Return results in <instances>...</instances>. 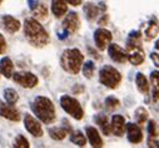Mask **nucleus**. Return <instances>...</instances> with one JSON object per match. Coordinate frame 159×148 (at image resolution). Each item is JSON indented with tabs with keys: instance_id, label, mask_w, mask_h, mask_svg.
<instances>
[{
	"instance_id": "nucleus-29",
	"label": "nucleus",
	"mask_w": 159,
	"mask_h": 148,
	"mask_svg": "<svg viewBox=\"0 0 159 148\" xmlns=\"http://www.w3.org/2000/svg\"><path fill=\"white\" fill-rule=\"evenodd\" d=\"M34 10V14L36 18L39 19H45L47 18V8L42 4H39V5H35V8L33 9Z\"/></svg>"
},
{
	"instance_id": "nucleus-24",
	"label": "nucleus",
	"mask_w": 159,
	"mask_h": 148,
	"mask_svg": "<svg viewBox=\"0 0 159 148\" xmlns=\"http://www.w3.org/2000/svg\"><path fill=\"white\" fill-rule=\"evenodd\" d=\"M135 82H137V87H138L139 92H142L143 94H147V93H148V90H149V84H148L147 78L143 76L142 73H138V74H137Z\"/></svg>"
},
{
	"instance_id": "nucleus-20",
	"label": "nucleus",
	"mask_w": 159,
	"mask_h": 148,
	"mask_svg": "<svg viewBox=\"0 0 159 148\" xmlns=\"http://www.w3.org/2000/svg\"><path fill=\"white\" fill-rule=\"evenodd\" d=\"M150 82H152V87H153V100L154 102H159V72H152L150 74Z\"/></svg>"
},
{
	"instance_id": "nucleus-28",
	"label": "nucleus",
	"mask_w": 159,
	"mask_h": 148,
	"mask_svg": "<svg viewBox=\"0 0 159 148\" xmlns=\"http://www.w3.org/2000/svg\"><path fill=\"white\" fill-rule=\"evenodd\" d=\"M94 69H95V65L93 62H87L84 65H83V74H84V77L90 79L93 77V74H94Z\"/></svg>"
},
{
	"instance_id": "nucleus-31",
	"label": "nucleus",
	"mask_w": 159,
	"mask_h": 148,
	"mask_svg": "<svg viewBox=\"0 0 159 148\" xmlns=\"http://www.w3.org/2000/svg\"><path fill=\"white\" fill-rule=\"evenodd\" d=\"M14 147H16V148H28L29 147V142H28V139L25 138V137H23V136H18L16 138H15V142H14Z\"/></svg>"
},
{
	"instance_id": "nucleus-2",
	"label": "nucleus",
	"mask_w": 159,
	"mask_h": 148,
	"mask_svg": "<svg viewBox=\"0 0 159 148\" xmlns=\"http://www.w3.org/2000/svg\"><path fill=\"white\" fill-rule=\"evenodd\" d=\"M34 114L45 124H52L55 121V108L52 100L47 97H36L31 103Z\"/></svg>"
},
{
	"instance_id": "nucleus-38",
	"label": "nucleus",
	"mask_w": 159,
	"mask_h": 148,
	"mask_svg": "<svg viewBox=\"0 0 159 148\" xmlns=\"http://www.w3.org/2000/svg\"><path fill=\"white\" fill-rule=\"evenodd\" d=\"M2 2H3V0H0V3H2Z\"/></svg>"
},
{
	"instance_id": "nucleus-13",
	"label": "nucleus",
	"mask_w": 159,
	"mask_h": 148,
	"mask_svg": "<svg viewBox=\"0 0 159 148\" xmlns=\"http://www.w3.org/2000/svg\"><path fill=\"white\" fill-rule=\"evenodd\" d=\"M110 127H111V132L115 136H123V133H124V131L127 128L125 119L122 116H118V114L116 116H113Z\"/></svg>"
},
{
	"instance_id": "nucleus-11",
	"label": "nucleus",
	"mask_w": 159,
	"mask_h": 148,
	"mask_svg": "<svg viewBox=\"0 0 159 148\" xmlns=\"http://www.w3.org/2000/svg\"><path fill=\"white\" fill-rule=\"evenodd\" d=\"M79 26H80V20H79L78 14L75 12L69 13L63 21V29L66 33H75L79 29Z\"/></svg>"
},
{
	"instance_id": "nucleus-36",
	"label": "nucleus",
	"mask_w": 159,
	"mask_h": 148,
	"mask_svg": "<svg viewBox=\"0 0 159 148\" xmlns=\"http://www.w3.org/2000/svg\"><path fill=\"white\" fill-rule=\"evenodd\" d=\"M148 146H149V147H159V142L149 139V141H148Z\"/></svg>"
},
{
	"instance_id": "nucleus-21",
	"label": "nucleus",
	"mask_w": 159,
	"mask_h": 148,
	"mask_svg": "<svg viewBox=\"0 0 159 148\" xmlns=\"http://www.w3.org/2000/svg\"><path fill=\"white\" fill-rule=\"evenodd\" d=\"M95 123L99 124L102 132H103L105 136H109V134H110V132H111V127H110V124L108 123V118H107V116H104V114H98V116L95 117Z\"/></svg>"
},
{
	"instance_id": "nucleus-7",
	"label": "nucleus",
	"mask_w": 159,
	"mask_h": 148,
	"mask_svg": "<svg viewBox=\"0 0 159 148\" xmlns=\"http://www.w3.org/2000/svg\"><path fill=\"white\" fill-rule=\"evenodd\" d=\"M13 81L23 88H34L38 84V77L29 72H19L13 74Z\"/></svg>"
},
{
	"instance_id": "nucleus-5",
	"label": "nucleus",
	"mask_w": 159,
	"mask_h": 148,
	"mask_svg": "<svg viewBox=\"0 0 159 148\" xmlns=\"http://www.w3.org/2000/svg\"><path fill=\"white\" fill-rule=\"evenodd\" d=\"M99 81L105 87L114 89L119 86V83H120L122 76L115 68H113L110 65H105L99 72Z\"/></svg>"
},
{
	"instance_id": "nucleus-18",
	"label": "nucleus",
	"mask_w": 159,
	"mask_h": 148,
	"mask_svg": "<svg viewBox=\"0 0 159 148\" xmlns=\"http://www.w3.org/2000/svg\"><path fill=\"white\" fill-rule=\"evenodd\" d=\"M13 69H14V64L10 60V58L7 57L0 60V73H2L5 78H10L13 76Z\"/></svg>"
},
{
	"instance_id": "nucleus-1",
	"label": "nucleus",
	"mask_w": 159,
	"mask_h": 148,
	"mask_svg": "<svg viewBox=\"0 0 159 148\" xmlns=\"http://www.w3.org/2000/svg\"><path fill=\"white\" fill-rule=\"evenodd\" d=\"M24 33L28 42L38 48H42L48 44L49 42V35L47 30L43 28V25L39 23L36 19L29 18L24 23Z\"/></svg>"
},
{
	"instance_id": "nucleus-22",
	"label": "nucleus",
	"mask_w": 159,
	"mask_h": 148,
	"mask_svg": "<svg viewBox=\"0 0 159 148\" xmlns=\"http://www.w3.org/2000/svg\"><path fill=\"white\" fill-rule=\"evenodd\" d=\"M68 129H70L69 127L64 128V127H53L49 129V133H50V137L55 141H61L66 137V133H68Z\"/></svg>"
},
{
	"instance_id": "nucleus-6",
	"label": "nucleus",
	"mask_w": 159,
	"mask_h": 148,
	"mask_svg": "<svg viewBox=\"0 0 159 148\" xmlns=\"http://www.w3.org/2000/svg\"><path fill=\"white\" fill-rule=\"evenodd\" d=\"M60 105L68 114H70L73 118H75L78 121H80L84 117V110H83L80 103L69 95H63L60 98Z\"/></svg>"
},
{
	"instance_id": "nucleus-30",
	"label": "nucleus",
	"mask_w": 159,
	"mask_h": 148,
	"mask_svg": "<svg viewBox=\"0 0 159 148\" xmlns=\"http://www.w3.org/2000/svg\"><path fill=\"white\" fill-rule=\"evenodd\" d=\"M118 107H119V100L115 97H108L105 99V108L108 110H114Z\"/></svg>"
},
{
	"instance_id": "nucleus-9",
	"label": "nucleus",
	"mask_w": 159,
	"mask_h": 148,
	"mask_svg": "<svg viewBox=\"0 0 159 148\" xmlns=\"http://www.w3.org/2000/svg\"><path fill=\"white\" fill-rule=\"evenodd\" d=\"M94 42L98 49L104 50L111 42V33L107 29H97L94 33Z\"/></svg>"
},
{
	"instance_id": "nucleus-16",
	"label": "nucleus",
	"mask_w": 159,
	"mask_h": 148,
	"mask_svg": "<svg viewBox=\"0 0 159 148\" xmlns=\"http://www.w3.org/2000/svg\"><path fill=\"white\" fill-rule=\"evenodd\" d=\"M85 133H87V137H88L92 147H95V148L103 147V139L100 138V134L98 133V131L94 127H87Z\"/></svg>"
},
{
	"instance_id": "nucleus-34",
	"label": "nucleus",
	"mask_w": 159,
	"mask_h": 148,
	"mask_svg": "<svg viewBox=\"0 0 159 148\" xmlns=\"http://www.w3.org/2000/svg\"><path fill=\"white\" fill-rule=\"evenodd\" d=\"M5 47H7V44H5V39H4V36L0 34V54H2V53L5 50Z\"/></svg>"
},
{
	"instance_id": "nucleus-3",
	"label": "nucleus",
	"mask_w": 159,
	"mask_h": 148,
	"mask_svg": "<svg viewBox=\"0 0 159 148\" xmlns=\"http://www.w3.org/2000/svg\"><path fill=\"white\" fill-rule=\"evenodd\" d=\"M84 60V55L78 49H66L63 52L60 58L61 68L70 73V74H78L82 69V64Z\"/></svg>"
},
{
	"instance_id": "nucleus-32",
	"label": "nucleus",
	"mask_w": 159,
	"mask_h": 148,
	"mask_svg": "<svg viewBox=\"0 0 159 148\" xmlns=\"http://www.w3.org/2000/svg\"><path fill=\"white\" fill-rule=\"evenodd\" d=\"M148 132L152 137H157L158 136V132H157V127H155V122L154 121H149L148 123Z\"/></svg>"
},
{
	"instance_id": "nucleus-19",
	"label": "nucleus",
	"mask_w": 159,
	"mask_h": 148,
	"mask_svg": "<svg viewBox=\"0 0 159 148\" xmlns=\"http://www.w3.org/2000/svg\"><path fill=\"white\" fill-rule=\"evenodd\" d=\"M159 33V25L157 24L155 20H150L147 26H145V30H144V34H145V38L147 40H152L153 38H155V36L158 35Z\"/></svg>"
},
{
	"instance_id": "nucleus-17",
	"label": "nucleus",
	"mask_w": 159,
	"mask_h": 148,
	"mask_svg": "<svg viewBox=\"0 0 159 148\" xmlns=\"http://www.w3.org/2000/svg\"><path fill=\"white\" fill-rule=\"evenodd\" d=\"M68 10V5L65 0H52V12L57 18H61L65 15Z\"/></svg>"
},
{
	"instance_id": "nucleus-26",
	"label": "nucleus",
	"mask_w": 159,
	"mask_h": 148,
	"mask_svg": "<svg viewBox=\"0 0 159 148\" xmlns=\"http://www.w3.org/2000/svg\"><path fill=\"white\" fill-rule=\"evenodd\" d=\"M4 98H5V100H7L8 103H10V104H15L19 97H18V93H16L15 89H13V88H8V89L4 90Z\"/></svg>"
},
{
	"instance_id": "nucleus-37",
	"label": "nucleus",
	"mask_w": 159,
	"mask_h": 148,
	"mask_svg": "<svg viewBox=\"0 0 159 148\" xmlns=\"http://www.w3.org/2000/svg\"><path fill=\"white\" fill-rule=\"evenodd\" d=\"M155 48H157V49H158V50H159V40H158V42H157V44H155Z\"/></svg>"
},
{
	"instance_id": "nucleus-12",
	"label": "nucleus",
	"mask_w": 159,
	"mask_h": 148,
	"mask_svg": "<svg viewBox=\"0 0 159 148\" xmlns=\"http://www.w3.org/2000/svg\"><path fill=\"white\" fill-rule=\"evenodd\" d=\"M108 52H109V57L116 63H125L128 60L127 52L116 44H109Z\"/></svg>"
},
{
	"instance_id": "nucleus-35",
	"label": "nucleus",
	"mask_w": 159,
	"mask_h": 148,
	"mask_svg": "<svg viewBox=\"0 0 159 148\" xmlns=\"http://www.w3.org/2000/svg\"><path fill=\"white\" fill-rule=\"evenodd\" d=\"M65 2L68 4H71L74 7H78V5H80L82 4V0H65Z\"/></svg>"
},
{
	"instance_id": "nucleus-15",
	"label": "nucleus",
	"mask_w": 159,
	"mask_h": 148,
	"mask_svg": "<svg viewBox=\"0 0 159 148\" xmlns=\"http://www.w3.org/2000/svg\"><path fill=\"white\" fill-rule=\"evenodd\" d=\"M2 20H3V25H4V28H5V30L8 31V33H16L19 29H20V21L18 20V19H15V18H13V16H10V15H4L3 18H2Z\"/></svg>"
},
{
	"instance_id": "nucleus-10",
	"label": "nucleus",
	"mask_w": 159,
	"mask_h": 148,
	"mask_svg": "<svg viewBox=\"0 0 159 148\" xmlns=\"http://www.w3.org/2000/svg\"><path fill=\"white\" fill-rule=\"evenodd\" d=\"M24 124L29 133H31L34 137H42L43 136V128L40 126V122L35 119L30 114H25L24 117Z\"/></svg>"
},
{
	"instance_id": "nucleus-27",
	"label": "nucleus",
	"mask_w": 159,
	"mask_h": 148,
	"mask_svg": "<svg viewBox=\"0 0 159 148\" xmlns=\"http://www.w3.org/2000/svg\"><path fill=\"white\" fill-rule=\"evenodd\" d=\"M135 119H137V122H138L139 124H143V123L148 119V112H147L145 108L140 107V108H138V109L135 110Z\"/></svg>"
},
{
	"instance_id": "nucleus-14",
	"label": "nucleus",
	"mask_w": 159,
	"mask_h": 148,
	"mask_svg": "<svg viewBox=\"0 0 159 148\" xmlns=\"http://www.w3.org/2000/svg\"><path fill=\"white\" fill-rule=\"evenodd\" d=\"M127 133H128V139L132 143H140L143 139V133L140 128L134 123L127 124Z\"/></svg>"
},
{
	"instance_id": "nucleus-4",
	"label": "nucleus",
	"mask_w": 159,
	"mask_h": 148,
	"mask_svg": "<svg viewBox=\"0 0 159 148\" xmlns=\"http://www.w3.org/2000/svg\"><path fill=\"white\" fill-rule=\"evenodd\" d=\"M127 54L128 60L133 65H140L144 62V52L140 47V33L132 31L127 42Z\"/></svg>"
},
{
	"instance_id": "nucleus-8",
	"label": "nucleus",
	"mask_w": 159,
	"mask_h": 148,
	"mask_svg": "<svg viewBox=\"0 0 159 148\" xmlns=\"http://www.w3.org/2000/svg\"><path fill=\"white\" fill-rule=\"evenodd\" d=\"M0 116L9 119V121H13V122H19L21 119L19 110L8 102L7 103L0 102Z\"/></svg>"
},
{
	"instance_id": "nucleus-23",
	"label": "nucleus",
	"mask_w": 159,
	"mask_h": 148,
	"mask_svg": "<svg viewBox=\"0 0 159 148\" xmlns=\"http://www.w3.org/2000/svg\"><path fill=\"white\" fill-rule=\"evenodd\" d=\"M70 141L79 147H84L87 143V138L80 131H73L70 133Z\"/></svg>"
},
{
	"instance_id": "nucleus-25",
	"label": "nucleus",
	"mask_w": 159,
	"mask_h": 148,
	"mask_svg": "<svg viewBox=\"0 0 159 148\" xmlns=\"http://www.w3.org/2000/svg\"><path fill=\"white\" fill-rule=\"evenodd\" d=\"M83 10H84V13H85V16H87L89 20L95 19L97 15L99 14V8H98L97 5H94V4H92V3H87V4L84 5Z\"/></svg>"
},
{
	"instance_id": "nucleus-33",
	"label": "nucleus",
	"mask_w": 159,
	"mask_h": 148,
	"mask_svg": "<svg viewBox=\"0 0 159 148\" xmlns=\"http://www.w3.org/2000/svg\"><path fill=\"white\" fill-rule=\"evenodd\" d=\"M150 59L153 60V63H154L155 67H159V54L152 53V54H150Z\"/></svg>"
}]
</instances>
